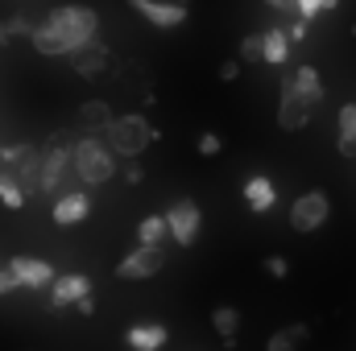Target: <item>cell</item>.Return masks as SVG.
<instances>
[{"label": "cell", "instance_id": "1", "mask_svg": "<svg viewBox=\"0 0 356 351\" xmlns=\"http://www.w3.org/2000/svg\"><path fill=\"white\" fill-rule=\"evenodd\" d=\"M99 29V12L88 8V4H58L46 21H38L33 29V50L46 54V58H58V54H71L79 42L95 37Z\"/></svg>", "mask_w": 356, "mask_h": 351}, {"label": "cell", "instance_id": "2", "mask_svg": "<svg viewBox=\"0 0 356 351\" xmlns=\"http://www.w3.org/2000/svg\"><path fill=\"white\" fill-rule=\"evenodd\" d=\"M79 186L75 174V145H67V137H54L46 149H42V194H67Z\"/></svg>", "mask_w": 356, "mask_h": 351}, {"label": "cell", "instance_id": "3", "mask_svg": "<svg viewBox=\"0 0 356 351\" xmlns=\"http://www.w3.org/2000/svg\"><path fill=\"white\" fill-rule=\"evenodd\" d=\"M75 174H79L83 186H99V182H108V178L116 174V149L104 145V141H95V137L75 141Z\"/></svg>", "mask_w": 356, "mask_h": 351}, {"label": "cell", "instance_id": "4", "mask_svg": "<svg viewBox=\"0 0 356 351\" xmlns=\"http://www.w3.org/2000/svg\"><path fill=\"white\" fill-rule=\"evenodd\" d=\"M149 141H154V128L145 124V116H116L108 124V145L116 149V157H137L145 153Z\"/></svg>", "mask_w": 356, "mask_h": 351}, {"label": "cell", "instance_id": "5", "mask_svg": "<svg viewBox=\"0 0 356 351\" xmlns=\"http://www.w3.org/2000/svg\"><path fill=\"white\" fill-rule=\"evenodd\" d=\"M327 215H332L327 194H323V190H307V194H298L294 207H290V228H294L298 236H311V232H319V228L327 223Z\"/></svg>", "mask_w": 356, "mask_h": 351}, {"label": "cell", "instance_id": "6", "mask_svg": "<svg viewBox=\"0 0 356 351\" xmlns=\"http://www.w3.org/2000/svg\"><path fill=\"white\" fill-rule=\"evenodd\" d=\"M162 268H166V248L162 244H141L137 252H129L116 264V277L120 281H145V277H158Z\"/></svg>", "mask_w": 356, "mask_h": 351}, {"label": "cell", "instance_id": "7", "mask_svg": "<svg viewBox=\"0 0 356 351\" xmlns=\"http://www.w3.org/2000/svg\"><path fill=\"white\" fill-rule=\"evenodd\" d=\"M311 120V103L302 99V91L294 83V75L282 83V95H277V124L286 128V132H298L302 124Z\"/></svg>", "mask_w": 356, "mask_h": 351}, {"label": "cell", "instance_id": "8", "mask_svg": "<svg viewBox=\"0 0 356 351\" xmlns=\"http://www.w3.org/2000/svg\"><path fill=\"white\" fill-rule=\"evenodd\" d=\"M166 219H170V236L178 240V248H191V244L199 240V203H195V198L170 203Z\"/></svg>", "mask_w": 356, "mask_h": 351}, {"label": "cell", "instance_id": "9", "mask_svg": "<svg viewBox=\"0 0 356 351\" xmlns=\"http://www.w3.org/2000/svg\"><path fill=\"white\" fill-rule=\"evenodd\" d=\"M129 8H137L149 25H158V29H178L182 21H186V4H178V0H124Z\"/></svg>", "mask_w": 356, "mask_h": 351}, {"label": "cell", "instance_id": "10", "mask_svg": "<svg viewBox=\"0 0 356 351\" xmlns=\"http://www.w3.org/2000/svg\"><path fill=\"white\" fill-rule=\"evenodd\" d=\"M71 67H75V75H83V79H95L104 67H108V58H112V50L99 42V37H88V42H79L71 54Z\"/></svg>", "mask_w": 356, "mask_h": 351}, {"label": "cell", "instance_id": "11", "mask_svg": "<svg viewBox=\"0 0 356 351\" xmlns=\"http://www.w3.org/2000/svg\"><path fill=\"white\" fill-rule=\"evenodd\" d=\"M50 215H54V223H58V228H75V223H83V219L91 215V194H88V190H79V186H75V190H67V194H58Z\"/></svg>", "mask_w": 356, "mask_h": 351}, {"label": "cell", "instance_id": "12", "mask_svg": "<svg viewBox=\"0 0 356 351\" xmlns=\"http://www.w3.org/2000/svg\"><path fill=\"white\" fill-rule=\"evenodd\" d=\"M83 293H91L88 273H67V277H54V281H50V302H54V306H75Z\"/></svg>", "mask_w": 356, "mask_h": 351}, {"label": "cell", "instance_id": "13", "mask_svg": "<svg viewBox=\"0 0 356 351\" xmlns=\"http://www.w3.org/2000/svg\"><path fill=\"white\" fill-rule=\"evenodd\" d=\"M13 273L21 277L25 289H46L54 281V268L46 261H33V257H13Z\"/></svg>", "mask_w": 356, "mask_h": 351}, {"label": "cell", "instance_id": "14", "mask_svg": "<svg viewBox=\"0 0 356 351\" xmlns=\"http://www.w3.org/2000/svg\"><path fill=\"white\" fill-rule=\"evenodd\" d=\"M124 339H129V348H137V351H158V348H166L170 331L162 323H141V327H129Z\"/></svg>", "mask_w": 356, "mask_h": 351}, {"label": "cell", "instance_id": "15", "mask_svg": "<svg viewBox=\"0 0 356 351\" xmlns=\"http://www.w3.org/2000/svg\"><path fill=\"white\" fill-rule=\"evenodd\" d=\"M245 203H249L253 211H269V207L277 203V186H273L266 174H253L245 182Z\"/></svg>", "mask_w": 356, "mask_h": 351}, {"label": "cell", "instance_id": "16", "mask_svg": "<svg viewBox=\"0 0 356 351\" xmlns=\"http://www.w3.org/2000/svg\"><path fill=\"white\" fill-rule=\"evenodd\" d=\"M294 83H298V91H302V99L315 108V103H323V79H319V71L307 62V67H298L294 71Z\"/></svg>", "mask_w": 356, "mask_h": 351}, {"label": "cell", "instance_id": "17", "mask_svg": "<svg viewBox=\"0 0 356 351\" xmlns=\"http://www.w3.org/2000/svg\"><path fill=\"white\" fill-rule=\"evenodd\" d=\"M170 236V219L166 215H145L141 223H137V240L141 244H162Z\"/></svg>", "mask_w": 356, "mask_h": 351}, {"label": "cell", "instance_id": "18", "mask_svg": "<svg viewBox=\"0 0 356 351\" xmlns=\"http://www.w3.org/2000/svg\"><path fill=\"white\" fill-rule=\"evenodd\" d=\"M340 153L356 157V103L340 108Z\"/></svg>", "mask_w": 356, "mask_h": 351}, {"label": "cell", "instance_id": "19", "mask_svg": "<svg viewBox=\"0 0 356 351\" xmlns=\"http://www.w3.org/2000/svg\"><path fill=\"white\" fill-rule=\"evenodd\" d=\"M307 335H311V327H307V323H294V327H286V331L269 335L266 348H269V351H294L298 343H302V339H307Z\"/></svg>", "mask_w": 356, "mask_h": 351}, {"label": "cell", "instance_id": "20", "mask_svg": "<svg viewBox=\"0 0 356 351\" xmlns=\"http://www.w3.org/2000/svg\"><path fill=\"white\" fill-rule=\"evenodd\" d=\"M25 198H29V194H25V186H21V178L13 174V170H4V174H0V203L17 211V207H25Z\"/></svg>", "mask_w": 356, "mask_h": 351}, {"label": "cell", "instance_id": "21", "mask_svg": "<svg viewBox=\"0 0 356 351\" xmlns=\"http://www.w3.org/2000/svg\"><path fill=\"white\" fill-rule=\"evenodd\" d=\"M286 58H290V33L286 29H269L266 33V62L282 67Z\"/></svg>", "mask_w": 356, "mask_h": 351}, {"label": "cell", "instance_id": "22", "mask_svg": "<svg viewBox=\"0 0 356 351\" xmlns=\"http://www.w3.org/2000/svg\"><path fill=\"white\" fill-rule=\"evenodd\" d=\"M79 120H83L88 128H108V124H112V108H108L104 99H88V103L79 108Z\"/></svg>", "mask_w": 356, "mask_h": 351}, {"label": "cell", "instance_id": "23", "mask_svg": "<svg viewBox=\"0 0 356 351\" xmlns=\"http://www.w3.org/2000/svg\"><path fill=\"white\" fill-rule=\"evenodd\" d=\"M211 327L220 331V339H232V335L241 331V314H236L232 306H216V310H211Z\"/></svg>", "mask_w": 356, "mask_h": 351}, {"label": "cell", "instance_id": "24", "mask_svg": "<svg viewBox=\"0 0 356 351\" xmlns=\"http://www.w3.org/2000/svg\"><path fill=\"white\" fill-rule=\"evenodd\" d=\"M241 58L245 62H266V33H249L241 42Z\"/></svg>", "mask_w": 356, "mask_h": 351}, {"label": "cell", "instance_id": "25", "mask_svg": "<svg viewBox=\"0 0 356 351\" xmlns=\"http://www.w3.org/2000/svg\"><path fill=\"white\" fill-rule=\"evenodd\" d=\"M220 149H224V145H220L216 132H203V137H199V157H220Z\"/></svg>", "mask_w": 356, "mask_h": 351}, {"label": "cell", "instance_id": "26", "mask_svg": "<svg viewBox=\"0 0 356 351\" xmlns=\"http://www.w3.org/2000/svg\"><path fill=\"white\" fill-rule=\"evenodd\" d=\"M4 25H8V33H13V37H17V33H21V37H33V29H38L29 17H13V21H4Z\"/></svg>", "mask_w": 356, "mask_h": 351}, {"label": "cell", "instance_id": "27", "mask_svg": "<svg viewBox=\"0 0 356 351\" xmlns=\"http://www.w3.org/2000/svg\"><path fill=\"white\" fill-rule=\"evenodd\" d=\"M13 289H25V285H21V277L13 273V264H8V268H0V293H13Z\"/></svg>", "mask_w": 356, "mask_h": 351}, {"label": "cell", "instance_id": "28", "mask_svg": "<svg viewBox=\"0 0 356 351\" xmlns=\"http://www.w3.org/2000/svg\"><path fill=\"white\" fill-rule=\"evenodd\" d=\"M266 273H269V277H277V281H282V277L290 273V264H286V257H269V261H266Z\"/></svg>", "mask_w": 356, "mask_h": 351}, {"label": "cell", "instance_id": "29", "mask_svg": "<svg viewBox=\"0 0 356 351\" xmlns=\"http://www.w3.org/2000/svg\"><path fill=\"white\" fill-rule=\"evenodd\" d=\"M323 8H327L323 0H298V12H302L307 21H315V12H323Z\"/></svg>", "mask_w": 356, "mask_h": 351}, {"label": "cell", "instance_id": "30", "mask_svg": "<svg viewBox=\"0 0 356 351\" xmlns=\"http://www.w3.org/2000/svg\"><path fill=\"white\" fill-rule=\"evenodd\" d=\"M236 75H241V58H228V62L220 67V79H224V83H232Z\"/></svg>", "mask_w": 356, "mask_h": 351}, {"label": "cell", "instance_id": "31", "mask_svg": "<svg viewBox=\"0 0 356 351\" xmlns=\"http://www.w3.org/2000/svg\"><path fill=\"white\" fill-rule=\"evenodd\" d=\"M266 4H273V8L286 12V17H302V12H298V0H266Z\"/></svg>", "mask_w": 356, "mask_h": 351}, {"label": "cell", "instance_id": "32", "mask_svg": "<svg viewBox=\"0 0 356 351\" xmlns=\"http://www.w3.org/2000/svg\"><path fill=\"white\" fill-rule=\"evenodd\" d=\"M286 33H290V42H302V37H307V17H302V21H294Z\"/></svg>", "mask_w": 356, "mask_h": 351}, {"label": "cell", "instance_id": "33", "mask_svg": "<svg viewBox=\"0 0 356 351\" xmlns=\"http://www.w3.org/2000/svg\"><path fill=\"white\" fill-rule=\"evenodd\" d=\"M75 306H79V314H95V298H91V293H83Z\"/></svg>", "mask_w": 356, "mask_h": 351}, {"label": "cell", "instance_id": "34", "mask_svg": "<svg viewBox=\"0 0 356 351\" xmlns=\"http://www.w3.org/2000/svg\"><path fill=\"white\" fill-rule=\"evenodd\" d=\"M124 178H129V182H141V166H133V162H129V166H124Z\"/></svg>", "mask_w": 356, "mask_h": 351}, {"label": "cell", "instance_id": "35", "mask_svg": "<svg viewBox=\"0 0 356 351\" xmlns=\"http://www.w3.org/2000/svg\"><path fill=\"white\" fill-rule=\"evenodd\" d=\"M8 37H13V33H8V25H0V50L8 46Z\"/></svg>", "mask_w": 356, "mask_h": 351}, {"label": "cell", "instance_id": "36", "mask_svg": "<svg viewBox=\"0 0 356 351\" xmlns=\"http://www.w3.org/2000/svg\"><path fill=\"white\" fill-rule=\"evenodd\" d=\"M323 4H327V8H336V4H340V0H323Z\"/></svg>", "mask_w": 356, "mask_h": 351}, {"label": "cell", "instance_id": "37", "mask_svg": "<svg viewBox=\"0 0 356 351\" xmlns=\"http://www.w3.org/2000/svg\"><path fill=\"white\" fill-rule=\"evenodd\" d=\"M353 37H356V21H353Z\"/></svg>", "mask_w": 356, "mask_h": 351}, {"label": "cell", "instance_id": "38", "mask_svg": "<svg viewBox=\"0 0 356 351\" xmlns=\"http://www.w3.org/2000/svg\"><path fill=\"white\" fill-rule=\"evenodd\" d=\"M178 4H191V0H178Z\"/></svg>", "mask_w": 356, "mask_h": 351}]
</instances>
